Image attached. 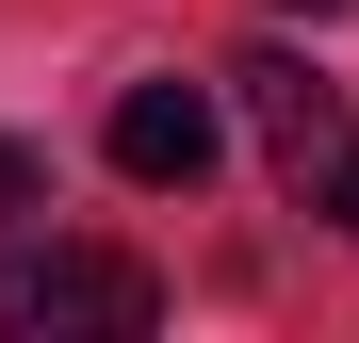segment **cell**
<instances>
[{
	"instance_id": "cell-1",
	"label": "cell",
	"mask_w": 359,
	"mask_h": 343,
	"mask_svg": "<svg viewBox=\"0 0 359 343\" xmlns=\"http://www.w3.org/2000/svg\"><path fill=\"white\" fill-rule=\"evenodd\" d=\"M163 327V278L131 246H0V343H147Z\"/></svg>"
},
{
	"instance_id": "cell-2",
	"label": "cell",
	"mask_w": 359,
	"mask_h": 343,
	"mask_svg": "<svg viewBox=\"0 0 359 343\" xmlns=\"http://www.w3.org/2000/svg\"><path fill=\"white\" fill-rule=\"evenodd\" d=\"M229 98H245L278 196H294V213H343V180H359V114H343V82H311L294 49H245V66H229Z\"/></svg>"
},
{
	"instance_id": "cell-3",
	"label": "cell",
	"mask_w": 359,
	"mask_h": 343,
	"mask_svg": "<svg viewBox=\"0 0 359 343\" xmlns=\"http://www.w3.org/2000/svg\"><path fill=\"white\" fill-rule=\"evenodd\" d=\"M114 180L196 196L212 180V82H131V98H114Z\"/></svg>"
},
{
	"instance_id": "cell-4",
	"label": "cell",
	"mask_w": 359,
	"mask_h": 343,
	"mask_svg": "<svg viewBox=\"0 0 359 343\" xmlns=\"http://www.w3.org/2000/svg\"><path fill=\"white\" fill-rule=\"evenodd\" d=\"M0 213H49V147H17V131H0Z\"/></svg>"
},
{
	"instance_id": "cell-5",
	"label": "cell",
	"mask_w": 359,
	"mask_h": 343,
	"mask_svg": "<svg viewBox=\"0 0 359 343\" xmlns=\"http://www.w3.org/2000/svg\"><path fill=\"white\" fill-rule=\"evenodd\" d=\"M294 17H359V0H294Z\"/></svg>"
},
{
	"instance_id": "cell-6",
	"label": "cell",
	"mask_w": 359,
	"mask_h": 343,
	"mask_svg": "<svg viewBox=\"0 0 359 343\" xmlns=\"http://www.w3.org/2000/svg\"><path fill=\"white\" fill-rule=\"evenodd\" d=\"M343 229H359V180H343Z\"/></svg>"
}]
</instances>
